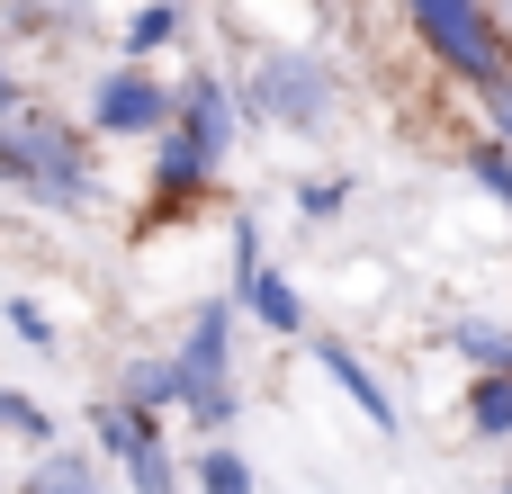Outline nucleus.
Masks as SVG:
<instances>
[{
	"label": "nucleus",
	"instance_id": "1",
	"mask_svg": "<svg viewBox=\"0 0 512 494\" xmlns=\"http://www.w3.org/2000/svg\"><path fill=\"white\" fill-rule=\"evenodd\" d=\"M0 189H18V198L45 207V216H81V207L99 198L81 126H63V117H45V108L18 99V108L0 117Z\"/></svg>",
	"mask_w": 512,
	"mask_h": 494
},
{
	"label": "nucleus",
	"instance_id": "2",
	"mask_svg": "<svg viewBox=\"0 0 512 494\" xmlns=\"http://www.w3.org/2000/svg\"><path fill=\"white\" fill-rule=\"evenodd\" d=\"M171 387H180V414L216 441V432H234V414H243V396H234V297H207L198 315H189V333H180V351H171Z\"/></svg>",
	"mask_w": 512,
	"mask_h": 494
},
{
	"label": "nucleus",
	"instance_id": "3",
	"mask_svg": "<svg viewBox=\"0 0 512 494\" xmlns=\"http://www.w3.org/2000/svg\"><path fill=\"white\" fill-rule=\"evenodd\" d=\"M243 108H261V117L288 126V135H324V117H333V72H324L306 45H279V54H261V63L243 72Z\"/></svg>",
	"mask_w": 512,
	"mask_h": 494
},
{
	"label": "nucleus",
	"instance_id": "4",
	"mask_svg": "<svg viewBox=\"0 0 512 494\" xmlns=\"http://www.w3.org/2000/svg\"><path fill=\"white\" fill-rule=\"evenodd\" d=\"M162 126H171V90L144 63H126L90 90V135H162Z\"/></svg>",
	"mask_w": 512,
	"mask_h": 494
},
{
	"label": "nucleus",
	"instance_id": "5",
	"mask_svg": "<svg viewBox=\"0 0 512 494\" xmlns=\"http://www.w3.org/2000/svg\"><path fill=\"white\" fill-rule=\"evenodd\" d=\"M171 135H180L189 153L225 162V153H234V90H225L216 72H189V81L171 90Z\"/></svg>",
	"mask_w": 512,
	"mask_h": 494
},
{
	"label": "nucleus",
	"instance_id": "6",
	"mask_svg": "<svg viewBox=\"0 0 512 494\" xmlns=\"http://www.w3.org/2000/svg\"><path fill=\"white\" fill-rule=\"evenodd\" d=\"M315 360H324V378L351 396V414H360V423H378V441H396V423H405V414H396L387 378H378V369H369L351 342H333V333H315Z\"/></svg>",
	"mask_w": 512,
	"mask_h": 494
},
{
	"label": "nucleus",
	"instance_id": "7",
	"mask_svg": "<svg viewBox=\"0 0 512 494\" xmlns=\"http://www.w3.org/2000/svg\"><path fill=\"white\" fill-rule=\"evenodd\" d=\"M234 315H252V324H270V333H288V342L306 333V297H297V288H288V279H279L270 261H261V270H252V279L234 288Z\"/></svg>",
	"mask_w": 512,
	"mask_h": 494
},
{
	"label": "nucleus",
	"instance_id": "8",
	"mask_svg": "<svg viewBox=\"0 0 512 494\" xmlns=\"http://www.w3.org/2000/svg\"><path fill=\"white\" fill-rule=\"evenodd\" d=\"M207 180H216V162H207V153H189V144L162 126V135H153V198H162V207H189Z\"/></svg>",
	"mask_w": 512,
	"mask_h": 494
},
{
	"label": "nucleus",
	"instance_id": "9",
	"mask_svg": "<svg viewBox=\"0 0 512 494\" xmlns=\"http://www.w3.org/2000/svg\"><path fill=\"white\" fill-rule=\"evenodd\" d=\"M18 494H108V486H99L90 450H45V459L18 477Z\"/></svg>",
	"mask_w": 512,
	"mask_h": 494
},
{
	"label": "nucleus",
	"instance_id": "10",
	"mask_svg": "<svg viewBox=\"0 0 512 494\" xmlns=\"http://www.w3.org/2000/svg\"><path fill=\"white\" fill-rule=\"evenodd\" d=\"M468 432H477V441H512V369H477V387H468Z\"/></svg>",
	"mask_w": 512,
	"mask_h": 494
},
{
	"label": "nucleus",
	"instance_id": "11",
	"mask_svg": "<svg viewBox=\"0 0 512 494\" xmlns=\"http://www.w3.org/2000/svg\"><path fill=\"white\" fill-rule=\"evenodd\" d=\"M450 351H459L468 369H512V324H495V315H459V324H450Z\"/></svg>",
	"mask_w": 512,
	"mask_h": 494
},
{
	"label": "nucleus",
	"instance_id": "12",
	"mask_svg": "<svg viewBox=\"0 0 512 494\" xmlns=\"http://www.w3.org/2000/svg\"><path fill=\"white\" fill-rule=\"evenodd\" d=\"M189 486H198V494H252V459H243V450L216 432V441L189 459Z\"/></svg>",
	"mask_w": 512,
	"mask_h": 494
},
{
	"label": "nucleus",
	"instance_id": "13",
	"mask_svg": "<svg viewBox=\"0 0 512 494\" xmlns=\"http://www.w3.org/2000/svg\"><path fill=\"white\" fill-rule=\"evenodd\" d=\"M117 405H135V414H153V423H162V414L180 405V387H171V360H135V369L117 378Z\"/></svg>",
	"mask_w": 512,
	"mask_h": 494
},
{
	"label": "nucleus",
	"instance_id": "14",
	"mask_svg": "<svg viewBox=\"0 0 512 494\" xmlns=\"http://www.w3.org/2000/svg\"><path fill=\"white\" fill-rule=\"evenodd\" d=\"M90 441H99L108 459H126L135 441H153V414H135V405H117V396H108V405H90Z\"/></svg>",
	"mask_w": 512,
	"mask_h": 494
},
{
	"label": "nucleus",
	"instance_id": "15",
	"mask_svg": "<svg viewBox=\"0 0 512 494\" xmlns=\"http://www.w3.org/2000/svg\"><path fill=\"white\" fill-rule=\"evenodd\" d=\"M117 468H126V486H135V494H180V459L162 450V432H153V441H135Z\"/></svg>",
	"mask_w": 512,
	"mask_h": 494
},
{
	"label": "nucleus",
	"instance_id": "16",
	"mask_svg": "<svg viewBox=\"0 0 512 494\" xmlns=\"http://www.w3.org/2000/svg\"><path fill=\"white\" fill-rule=\"evenodd\" d=\"M162 45H180V0H144L126 27V54H162Z\"/></svg>",
	"mask_w": 512,
	"mask_h": 494
},
{
	"label": "nucleus",
	"instance_id": "17",
	"mask_svg": "<svg viewBox=\"0 0 512 494\" xmlns=\"http://www.w3.org/2000/svg\"><path fill=\"white\" fill-rule=\"evenodd\" d=\"M468 180H477L486 198H504V207H512V153H504V144H495V135H486V144L468 153Z\"/></svg>",
	"mask_w": 512,
	"mask_h": 494
},
{
	"label": "nucleus",
	"instance_id": "18",
	"mask_svg": "<svg viewBox=\"0 0 512 494\" xmlns=\"http://www.w3.org/2000/svg\"><path fill=\"white\" fill-rule=\"evenodd\" d=\"M0 432H18V441H45L54 423H45V405H27L18 387H0Z\"/></svg>",
	"mask_w": 512,
	"mask_h": 494
},
{
	"label": "nucleus",
	"instance_id": "19",
	"mask_svg": "<svg viewBox=\"0 0 512 494\" xmlns=\"http://www.w3.org/2000/svg\"><path fill=\"white\" fill-rule=\"evenodd\" d=\"M351 180H297V216H342Z\"/></svg>",
	"mask_w": 512,
	"mask_h": 494
},
{
	"label": "nucleus",
	"instance_id": "20",
	"mask_svg": "<svg viewBox=\"0 0 512 494\" xmlns=\"http://www.w3.org/2000/svg\"><path fill=\"white\" fill-rule=\"evenodd\" d=\"M9 333H18L27 351H54V324H45V306H27V297H9Z\"/></svg>",
	"mask_w": 512,
	"mask_h": 494
},
{
	"label": "nucleus",
	"instance_id": "21",
	"mask_svg": "<svg viewBox=\"0 0 512 494\" xmlns=\"http://www.w3.org/2000/svg\"><path fill=\"white\" fill-rule=\"evenodd\" d=\"M477 99H486V126H495V144L512 153V72H495V81H486Z\"/></svg>",
	"mask_w": 512,
	"mask_h": 494
},
{
	"label": "nucleus",
	"instance_id": "22",
	"mask_svg": "<svg viewBox=\"0 0 512 494\" xmlns=\"http://www.w3.org/2000/svg\"><path fill=\"white\" fill-rule=\"evenodd\" d=\"M486 18H495V36H504V45H512V0H495V9H486Z\"/></svg>",
	"mask_w": 512,
	"mask_h": 494
},
{
	"label": "nucleus",
	"instance_id": "23",
	"mask_svg": "<svg viewBox=\"0 0 512 494\" xmlns=\"http://www.w3.org/2000/svg\"><path fill=\"white\" fill-rule=\"evenodd\" d=\"M9 108H18V81H9V63H0V117H9Z\"/></svg>",
	"mask_w": 512,
	"mask_h": 494
},
{
	"label": "nucleus",
	"instance_id": "24",
	"mask_svg": "<svg viewBox=\"0 0 512 494\" xmlns=\"http://www.w3.org/2000/svg\"><path fill=\"white\" fill-rule=\"evenodd\" d=\"M495 494H512V486H495Z\"/></svg>",
	"mask_w": 512,
	"mask_h": 494
}]
</instances>
